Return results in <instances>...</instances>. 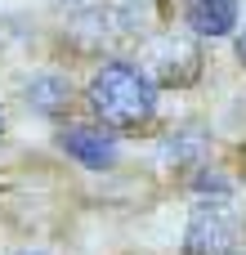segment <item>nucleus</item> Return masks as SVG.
Here are the masks:
<instances>
[{
  "instance_id": "423d86ee",
  "label": "nucleus",
  "mask_w": 246,
  "mask_h": 255,
  "mask_svg": "<svg viewBox=\"0 0 246 255\" xmlns=\"http://www.w3.org/2000/svg\"><path fill=\"white\" fill-rule=\"evenodd\" d=\"M184 18L197 36H229L242 18V4L238 0H188Z\"/></svg>"
},
{
  "instance_id": "7ed1b4c3",
  "label": "nucleus",
  "mask_w": 246,
  "mask_h": 255,
  "mask_svg": "<svg viewBox=\"0 0 246 255\" xmlns=\"http://www.w3.org/2000/svg\"><path fill=\"white\" fill-rule=\"evenodd\" d=\"M139 67H143V76H148L152 85H166V90L175 85V90H184V85H193V81L202 76V49H197V40L166 31V36H152V40L143 45Z\"/></svg>"
},
{
  "instance_id": "0eeeda50",
  "label": "nucleus",
  "mask_w": 246,
  "mask_h": 255,
  "mask_svg": "<svg viewBox=\"0 0 246 255\" xmlns=\"http://www.w3.org/2000/svg\"><path fill=\"white\" fill-rule=\"evenodd\" d=\"M22 99H27L36 112L58 117V112L67 108V99H72V85H67V76H58V72H40V76H31V81H27Z\"/></svg>"
},
{
  "instance_id": "39448f33",
  "label": "nucleus",
  "mask_w": 246,
  "mask_h": 255,
  "mask_svg": "<svg viewBox=\"0 0 246 255\" xmlns=\"http://www.w3.org/2000/svg\"><path fill=\"white\" fill-rule=\"evenodd\" d=\"M206 157H211V139L197 126H184L157 143V166H170V170H202Z\"/></svg>"
},
{
  "instance_id": "f257e3e1",
  "label": "nucleus",
  "mask_w": 246,
  "mask_h": 255,
  "mask_svg": "<svg viewBox=\"0 0 246 255\" xmlns=\"http://www.w3.org/2000/svg\"><path fill=\"white\" fill-rule=\"evenodd\" d=\"M90 108L117 126V130H134L143 121H152L157 112V85L143 76V67L134 63H103L94 76H90V90H85Z\"/></svg>"
},
{
  "instance_id": "6e6552de",
  "label": "nucleus",
  "mask_w": 246,
  "mask_h": 255,
  "mask_svg": "<svg viewBox=\"0 0 246 255\" xmlns=\"http://www.w3.org/2000/svg\"><path fill=\"white\" fill-rule=\"evenodd\" d=\"M238 58H242V67H246V31L238 36Z\"/></svg>"
},
{
  "instance_id": "f03ea898",
  "label": "nucleus",
  "mask_w": 246,
  "mask_h": 255,
  "mask_svg": "<svg viewBox=\"0 0 246 255\" xmlns=\"http://www.w3.org/2000/svg\"><path fill=\"white\" fill-rule=\"evenodd\" d=\"M238 242H242V215L233 206V193H197L184 229V255H233Z\"/></svg>"
},
{
  "instance_id": "20e7f679",
  "label": "nucleus",
  "mask_w": 246,
  "mask_h": 255,
  "mask_svg": "<svg viewBox=\"0 0 246 255\" xmlns=\"http://www.w3.org/2000/svg\"><path fill=\"white\" fill-rule=\"evenodd\" d=\"M58 148L72 161H81L85 170H112L117 166V152H121L117 134L103 130V126H67L58 134Z\"/></svg>"
},
{
  "instance_id": "1a4fd4ad",
  "label": "nucleus",
  "mask_w": 246,
  "mask_h": 255,
  "mask_svg": "<svg viewBox=\"0 0 246 255\" xmlns=\"http://www.w3.org/2000/svg\"><path fill=\"white\" fill-rule=\"evenodd\" d=\"M63 4H85V0H63Z\"/></svg>"
}]
</instances>
